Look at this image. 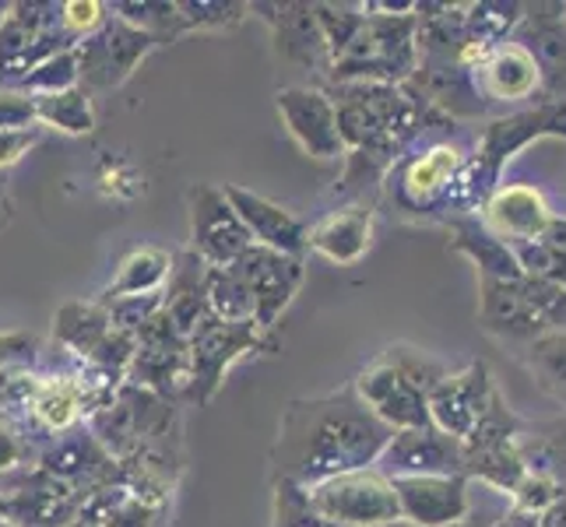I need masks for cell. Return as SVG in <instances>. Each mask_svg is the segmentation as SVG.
<instances>
[{
	"mask_svg": "<svg viewBox=\"0 0 566 527\" xmlns=\"http://www.w3.org/2000/svg\"><path fill=\"white\" fill-rule=\"evenodd\" d=\"M109 330H113V320L106 317L103 306L71 303L56 314V338H61L71 351H77V356H85L88 362L95 351H99V345L106 341Z\"/></svg>",
	"mask_w": 566,
	"mask_h": 527,
	"instance_id": "30",
	"label": "cell"
},
{
	"mask_svg": "<svg viewBox=\"0 0 566 527\" xmlns=\"http://www.w3.org/2000/svg\"><path fill=\"white\" fill-rule=\"evenodd\" d=\"M472 88L482 109H506L511 106H535L542 99V71L535 56L511 35L506 43L493 46L472 71Z\"/></svg>",
	"mask_w": 566,
	"mask_h": 527,
	"instance_id": "12",
	"label": "cell"
},
{
	"mask_svg": "<svg viewBox=\"0 0 566 527\" xmlns=\"http://www.w3.org/2000/svg\"><path fill=\"white\" fill-rule=\"evenodd\" d=\"M32 345L35 341L29 335H0V369H4L8 362H14V359L29 356Z\"/></svg>",
	"mask_w": 566,
	"mask_h": 527,
	"instance_id": "40",
	"label": "cell"
},
{
	"mask_svg": "<svg viewBox=\"0 0 566 527\" xmlns=\"http://www.w3.org/2000/svg\"><path fill=\"white\" fill-rule=\"evenodd\" d=\"M514 253L524 267V275L566 288V219H553V225L545 229L542 240L514 246Z\"/></svg>",
	"mask_w": 566,
	"mask_h": 527,
	"instance_id": "32",
	"label": "cell"
},
{
	"mask_svg": "<svg viewBox=\"0 0 566 527\" xmlns=\"http://www.w3.org/2000/svg\"><path fill=\"white\" fill-rule=\"evenodd\" d=\"M454 527H475V524H468V520H461V524H454ZM485 527H490V524H485Z\"/></svg>",
	"mask_w": 566,
	"mask_h": 527,
	"instance_id": "48",
	"label": "cell"
},
{
	"mask_svg": "<svg viewBox=\"0 0 566 527\" xmlns=\"http://www.w3.org/2000/svg\"><path fill=\"white\" fill-rule=\"evenodd\" d=\"M479 219L506 246H524V243L542 240L556 214H553L549 201L542 198L538 187L500 183L490 193V201L479 208Z\"/></svg>",
	"mask_w": 566,
	"mask_h": 527,
	"instance_id": "19",
	"label": "cell"
},
{
	"mask_svg": "<svg viewBox=\"0 0 566 527\" xmlns=\"http://www.w3.org/2000/svg\"><path fill=\"white\" fill-rule=\"evenodd\" d=\"M390 436L395 433L356 398V390L292 401L282 412L271 451L275 482L306 489L331 475L369 467L377 464Z\"/></svg>",
	"mask_w": 566,
	"mask_h": 527,
	"instance_id": "1",
	"label": "cell"
},
{
	"mask_svg": "<svg viewBox=\"0 0 566 527\" xmlns=\"http://www.w3.org/2000/svg\"><path fill=\"white\" fill-rule=\"evenodd\" d=\"M35 99V120L46 124L53 130L64 134H92L95 127V109H92V95L85 88H67V92H53V95H32Z\"/></svg>",
	"mask_w": 566,
	"mask_h": 527,
	"instance_id": "31",
	"label": "cell"
},
{
	"mask_svg": "<svg viewBox=\"0 0 566 527\" xmlns=\"http://www.w3.org/2000/svg\"><path fill=\"white\" fill-rule=\"evenodd\" d=\"M369 243H374V211L366 204H348L324 214V219L310 229L306 250L321 253L331 264H359L366 257Z\"/></svg>",
	"mask_w": 566,
	"mask_h": 527,
	"instance_id": "22",
	"label": "cell"
},
{
	"mask_svg": "<svg viewBox=\"0 0 566 527\" xmlns=\"http://www.w3.org/2000/svg\"><path fill=\"white\" fill-rule=\"evenodd\" d=\"M327 95L335 103L338 134L348 155V190L387 172L429 124H454L447 113L429 106L412 82H345Z\"/></svg>",
	"mask_w": 566,
	"mask_h": 527,
	"instance_id": "2",
	"label": "cell"
},
{
	"mask_svg": "<svg viewBox=\"0 0 566 527\" xmlns=\"http://www.w3.org/2000/svg\"><path fill=\"white\" fill-rule=\"evenodd\" d=\"M524 433H528V422H524L496 390L490 412L482 415L475 433L461 443L464 478H479L490 485V489L511 496L514 485L524 478V472H528V467H524V457H521Z\"/></svg>",
	"mask_w": 566,
	"mask_h": 527,
	"instance_id": "8",
	"label": "cell"
},
{
	"mask_svg": "<svg viewBox=\"0 0 566 527\" xmlns=\"http://www.w3.org/2000/svg\"><path fill=\"white\" fill-rule=\"evenodd\" d=\"M542 138H566V103H535V106L493 116V120L479 130L475 148L468 151L451 214H479V208L490 201V193L500 187L503 166L511 162L521 148H528L532 141H542ZM451 214H447V219H451Z\"/></svg>",
	"mask_w": 566,
	"mask_h": 527,
	"instance_id": "3",
	"label": "cell"
},
{
	"mask_svg": "<svg viewBox=\"0 0 566 527\" xmlns=\"http://www.w3.org/2000/svg\"><path fill=\"white\" fill-rule=\"evenodd\" d=\"M4 193H8L4 190V176H0V208H4Z\"/></svg>",
	"mask_w": 566,
	"mask_h": 527,
	"instance_id": "45",
	"label": "cell"
},
{
	"mask_svg": "<svg viewBox=\"0 0 566 527\" xmlns=\"http://www.w3.org/2000/svg\"><path fill=\"white\" fill-rule=\"evenodd\" d=\"M303 499L310 514L335 527H380L401 520L395 485L377 464L306 485Z\"/></svg>",
	"mask_w": 566,
	"mask_h": 527,
	"instance_id": "7",
	"label": "cell"
},
{
	"mask_svg": "<svg viewBox=\"0 0 566 527\" xmlns=\"http://www.w3.org/2000/svg\"><path fill=\"white\" fill-rule=\"evenodd\" d=\"M479 324L493 338L524 348L566 327V288L532 275L517 282L479 278Z\"/></svg>",
	"mask_w": 566,
	"mask_h": 527,
	"instance_id": "6",
	"label": "cell"
},
{
	"mask_svg": "<svg viewBox=\"0 0 566 527\" xmlns=\"http://www.w3.org/2000/svg\"><path fill=\"white\" fill-rule=\"evenodd\" d=\"M468 162V148L458 141H437L422 148L416 159H408L398 176V201L408 211H443L451 214L454 190L461 169Z\"/></svg>",
	"mask_w": 566,
	"mask_h": 527,
	"instance_id": "15",
	"label": "cell"
},
{
	"mask_svg": "<svg viewBox=\"0 0 566 527\" xmlns=\"http://www.w3.org/2000/svg\"><path fill=\"white\" fill-rule=\"evenodd\" d=\"M39 141V130H0V172L8 166H14L22 155H29V148Z\"/></svg>",
	"mask_w": 566,
	"mask_h": 527,
	"instance_id": "39",
	"label": "cell"
},
{
	"mask_svg": "<svg viewBox=\"0 0 566 527\" xmlns=\"http://www.w3.org/2000/svg\"><path fill=\"white\" fill-rule=\"evenodd\" d=\"M521 457L528 472L566 485V412L549 422H528V433L521 436Z\"/></svg>",
	"mask_w": 566,
	"mask_h": 527,
	"instance_id": "29",
	"label": "cell"
},
{
	"mask_svg": "<svg viewBox=\"0 0 566 527\" xmlns=\"http://www.w3.org/2000/svg\"><path fill=\"white\" fill-rule=\"evenodd\" d=\"M106 11L109 8L99 4V0H67V4H61V32L74 43H82V39L106 25Z\"/></svg>",
	"mask_w": 566,
	"mask_h": 527,
	"instance_id": "36",
	"label": "cell"
},
{
	"mask_svg": "<svg viewBox=\"0 0 566 527\" xmlns=\"http://www.w3.org/2000/svg\"><path fill=\"white\" fill-rule=\"evenodd\" d=\"M324 527H335V524H324ZM380 527H412V524H405V520H395V524H380Z\"/></svg>",
	"mask_w": 566,
	"mask_h": 527,
	"instance_id": "43",
	"label": "cell"
},
{
	"mask_svg": "<svg viewBox=\"0 0 566 527\" xmlns=\"http://www.w3.org/2000/svg\"><path fill=\"white\" fill-rule=\"evenodd\" d=\"M538 527H566V489H563V496L545 510L542 517H538Z\"/></svg>",
	"mask_w": 566,
	"mask_h": 527,
	"instance_id": "41",
	"label": "cell"
},
{
	"mask_svg": "<svg viewBox=\"0 0 566 527\" xmlns=\"http://www.w3.org/2000/svg\"><path fill=\"white\" fill-rule=\"evenodd\" d=\"M447 229H451V246L479 267V278H493V282L524 278V267L517 261L514 246L496 240L493 232L482 225L479 214H451Z\"/></svg>",
	"mask_w": 566,
	"mask_h": 527,
	"instance_id": "24",
	"label": "cell"
},
{
	"mask_svg": "<svg viewBox=\"0 0 566 527\" xmlns=\"http://www.w3.org/2000/svg\"><path fill=\"white\" fill-rule=\"evenodd\" d=\"M398 514L412 527H454L472 514L464 475H401L390 478Z\"/></svg>",
	"mask_w": 566,
	"mask_h": 527,
	"instance_id": "17",
	"label": "cell"
},
{
	"mask_svg": "<svg viewBox=\"0 0 566 527\" xmlns=\"http://www.w3.org/2000/svg\"><path fill=\"white\" fill-rule=\"evenodd\" d=\"M243 11L247 4H180V22H184V32L222 29V25H237Z\"/></svg>",
	"mask_w": 566,
	"mask_h": 527,
	"instance_id": "37",
	"label": "cell"
},
{
	"mask_svg": "<svg viewBox=\"0 0 566 527\" xmlns=\"http://www.w3.org/2000/svg\"><path fill=\"white\" fill-rule=\"evenodd\" d=\"M222 193H226V201L232 204V211L240 214V222L250 232L253 246H264V250H275V253H285V257H300L303 261L310 229L289 208L268 201V198H261V193H253L247 187H237V183H226Z\"/></svg>",
	"mask_w": 566,
	"mask_h": 527,
	"instance_id": "21",
	"label": "cell"
},
{
	"mask_svg": "<svg viewBox=\"0 0 566 527\" xmlns=\"http://www.w3.org/2000/svg\"><path fill=\"white\" fill-rule=\"evenodd\" d=\"M258 348H275L271 330L261 324H226L208 317L193 335L187 338V398L190 401H211L214 390L222 387L226 373L237 366L247 351Z\"/></svg>",
	"mask_w": 566,
	"mask_h": 527,
	"instance_id": "9",
	"label": "cell"
},
{
	"mask_svg": "<svg viewBox=\"0 0 566 527\" xmlns=\"http://www.w3.org/2000/svg\"><path fill=\"white\" fill-rule=\"evenodd\" d=\"M88 404V387L77 377H43L29 383V408L46 429H71Z\"/></svg>",
	"mask_w": 566,
	"mask_h": 527,
	"instance_id": "26",
	"label": "cell"
},
{
	"mask_svg": "<svg viewBox=\"0 0 566 527\" xmlns=\"http://www.w3.org/2000/svg\"><path fill=\"white\" fill-rule=\"evenodd\" d=\"M566 485H559L556 478L549 475H538V472H524V478L514 485V493H511V506L506 510H514L521 517H542L549 506L563 496Z\"/></svg>",
	"mask_w": 566,
	"mask_h": 527,
	"instance_id": "35",
	"label": "cell"
},
{
	"mask_svg": "<svg viewBox=\"0 0 566 527\" xmlns=\"http://www.w3.org/2000/svg\"><path fill=\"white\" fill-rule=\"evenodd\" d=\"M243 278L250 299H253V320L264 330H275L279 317L296 299V292L306 278V267L300 257H285V253L250 246L237 261L229 264Z\"/></svg>",
	"mask_w": 566,
	"mask_h": 527,
	"instance_id": "13",
	"label": "cell"
},
{
	"mask_svg": "<svg viewBox=\"0 0 566 527\" xmlns=\"http://www.w3.org/2000/svg\"><path fill=\"white\" fill-rule=\"evenodd\" d=\"M514 39L542 71L538 103H566V4H524Z\"/></svg>",
	"mask_w": 566,
	"mask_h": 527,
	"instance_id": "18",
	"label": "cell"
},
{
	"mask_svg": "<svg viewBox=\"0 0 566 527\" xmlns=\"http://www.w3.org/2000/svg\"><path fill=\"white\" fill-rule=\"evenodd\" d=\"M8 11H11V4H0V25H4V18H8Z\"/></svg>",
	"mask_w": 566,
	"mask_h": 527,
	"instance_id": "44",
	"label": "cell"
},
{
	"mask_svg": "<svg viewBox=\"0 0 566 527\" xmlns=\"http://www.w3.org/2000/svg\"><path fill=\"white\" fill-rule=\"evenodd\" d=\"M14 457H18V443L0 429V467H8V464H14Z\"/></svg>",
	"mask_w": 566,
	"mask_h": 527,
	"instance_id": "42",
	"label": "cell"
},
{
	"mask_svg": "<svg viewBox=\"0 0 566 527\" xmlns=\"http://www.w3.org/2000/svg\"><path fill=\"white\" fill-rule=\"evenodd\" d=\"M71 527H99V524H92V520H77V524H71Z\"/></svg>",
	"mask_w": 566,
	"mask_h": 527,
	"instance_id": "47",
	"label": "cell"
},
{
	"mask_svg": "<svg viewBox=\"0 0 566 527\" xmlns=\"http://www.w3.org/2000/svg\"><path fill=\"white\" fill-rule=\"evenodd\" d=\"M172 257L159 246H142L124 257L116 278L106 285L103 299H130V296H159L169 282Z\"/></svg>",
	"mask_w": 566,
	"mask_h": 527,
	"instance_id": "27",
	"label": "cell"
},
{
	"mask_svg": "<svg viewBox=\"0 0 566 527\" xmlns=\"http://www.w3.org/2000/svg\"><path fill=\"white\" fill-rule=\"evenodd\" d=\"M208 264L198 257V253H180L172 261L169 282L163 288V314L169 317V324L180 330L184 338H190L211 314H208Z\"/></svg>",
	"mask_w": 566,
	"mask_h": 527,
	"instance_id": "25",
	"label": "cell"
},
{
	"mask_svg": "<svg viewBox=\"0 0 566 527\" xmlns=\"http://www.w3.org/2000/svg\"><path fill=\"white\" fill-rule=\"evenodd\" d=\"M35 99L29 92H0V130H32Z\"/></svg>",
	"mask_w": 566,
	"mask_h": 527,
	"instance_id": "38",
	"label": "cell"
},
{
	"mask_svg": "<svg viewBox=\"0 0 566 527\" xmlns=\"http://www.w3.org/2000/svg\"><path fill=\"white\" fill-rule=\"evenodd\" d=\"M22 85L29 95H53V92H67L77 85V64H74V50H61L39 61L25 77Z\"/></svg>",
	"mask_w": 566,
	"mask_h": 527,
	"instance_id": "34",
	"label": "cell"
},
{
	"mask_svg": "<svg viewBox=\"0 0 566 527\" xmlns=\"http://www.w3.org/2000/svg\"><path fill=\"white\" fill-rule=\"evenodd\" d=\"M155 46L159 43H155L151 35L109 14L99 32H92L88 39L71 46L74 64H77V82H85V92L124 85L134 74V67H138Z\"/></svg>",
	"mask_w": 566,
	"mask_h": 527,
	"instance_id": "11",
	"label": "cell"
},
{
	"mask_svg": "<svg viewBox=\"0 0 566 527\" xmlns=\"http://www.w3.org/2000/svg\"><path fill=\"white\" fill-rule=\"evenodd\" d=\"M377 467L387 478L401 475H464L461 467V440L440 433L437 425L401 429L387 440Z\"/></svg>",
	"mask_w": 566,
	"mask_h": 527,
	"instance_id": "20",
	"label": "cell"
},
{
	"mask_svg": "<svg viewBox=\"0 0 566 527\" xmlns=\"http://www.w3.org/2000/svg\"><path fill=\"white\" fill-rule=\"evenodd\" d=\"M384 14H363L359 32L331 61V82H384L405 85L419 71L416 4H374Z\"/></svg>",
	"mask_w": 566,
	"mask_h": 527,
	"instance_id": "4",
	"label": "cell"
},
{
	"mask_svg": "<svg viewBox=\"0 0 566 527\" xmlns=\"http://www.w3.org/2000/svg\"><path fill=\"white\" fill-rule=\"evenodd\" d=\"M0 527H18V524H14V520H8L4 514H0Z\"/></svg>",
	"mask_w": 566,
	"mask_h": 527,
	"instance_id": "46",
	"label": "cell"
},
{
	"mask_svg": "<svg viewBox=\"0 0 566 527\" xmlns=\"http://www.w3.org/2000/svg\"><path fill=\"white\" fill-rule=\"evenodd\" d=\"M205 288H208V314L214 320H226V324L253 320V299H250L243 278L232 267H208Z\"/></svg>",
	"mask_w": 566,
	"mask_h": 527,
	"instance_id": "33",
	"label": "cell"
},
{
	"mask_svg": "<svg viewBox=\"0 0 566 527\" xmlns=\"http://www.w3.org/2000/svg\"><path fill=\"white\" fill-rule=\"evenodd\" d=\"M271 25H275V43L285 61L314 71H331V53L321 35L314 4H261Z\"/></svg>",
	"mask_w": 566,
	"mask_h": 527,
	"instance_id": "23",
	"label": "cell"
},
{
	"mask_svg": "<svg viewBox=\"0 0 566 527\" xmlns=\"http://www.w3.org/2000/svg\"><path fill=\"white\" fill-rule=\"evenodd\" d=\"M440 373L443 366L437 359L422 356L416 348L390 345L374 362L359 369L353 390L390 433H401V429L429 425L426 394Z\"/></svg>",
	"mask_w": 566,
	"mask_h": 527,
	"instance_id": "5",
	"label": "cell"
},
{
	"mask_svg": "<svg viewBox=\"0 0 566 527\" xmlns=\"http://www.w3.org/2000/svg\"><path fill=\"white\" fill-rule=\"evenodd\" d=\"M493 398H496V383H493L490 366L482 359L468 362L461 369H443L426 394L429 425H437L440 433L464 443L475 433L482 415L490 412Z\"/></svg>",
	"mask_w": 566,
	"mask_h": 527,
	"instance_id": "10",
	"label": "cell"
},
{
	"mask_svg": "<svg viewBox=\"0 0 566 527\" xmlns=\"http://www.w3.org/2000/svg\"><path fill=\"white\" fill-rule=\"evenodd\" d=\"M275 106L279 116L289 130V138L296 141L310 159H342L345 145L338 134V113L331 95L321 88H306V85H289L275 92Z\"/></svg>",
	"mask_w": 566,
	"mask_h": 527,
	"instance_id": "16",
	"label": "cell"
},
{
	"mask_svg": "<svg viewBox=\"0 0 566 527\" xmlns=\"http://www.w3.org/2000/svg\"><path fill=\"white\" fill-rule=\"evenodd\" d=\"M187 208H190L193 253H198L208 267H229L243 250L253 246L250 232L243 229L240 214L232 211V204L226 201L222 187L193 183L187 193Z\"/></svg>",
	"mask_w": 566,
	"mask_h": 527,
	"instance_id": "14",
	"label": "cell"
},
{
	"mask_svg": "<svg viewBox=\"0 0 566 527\" xmlns=\"http://www.w3.org/2000/svg\"><path fill=\"white\" fill-rule=\"evenodd\" d=\"M521 362L542 394H549L566 412V327L549 330L521 348Z\"/></svg>",
	"mask_w": 566,
	"mask_h": 527,
	"instance_id": "28",
	"label": "cell"
}]
</instances>
